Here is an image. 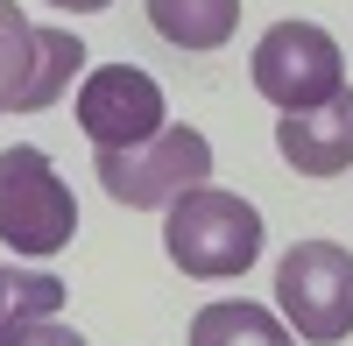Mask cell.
<instances>
[{"label":"cell","mask_w":353,"mask_h":346,"mask_svg":"<svg viewBox=\"0 0 353 346\" xmlns=\"http://www.w3.org/2000/svg\"><path fill=\"white\" fill-rule=\"evenodd\" d=\"M163 247L170 262L198 276V283H226V276H248L254 254H261V212L248 198H233L219 184H198L170 205L163 219Z\"/></svg>","instance_id":"obj_1"},{"label":"cell","mask_w":353,"mask_h":346,"mask_svg":"<svg viewBox=\"0 0 353 346\" xmlns=\"http://www.w3.org/2000/svg\"><path fill=\"white\" fill-rule=\"evenodd\" d=\"M50 8H71V14H99V8H113V0H50Z\"/></svg>","instance_id":"obj_13"},{"label":"cell","mask_w":353,"mask_h":346,"mask_svg":"<svg viewBox=\"0 0 353 346\" xmlns=\"http://www.w3.org/2000/svg\"><path fill=\"white\" fill-rule=\"evenodd\" d=\"M14 346H85V332H71V325H57V318H36Z\"/></svg>","instance_id":"obj_12"},{"label":"cell","mask_w":353,"mask_h":346,"mask_svg":"<svg viewBox=\"0 0 353 346\" xmlns=\"http://www.w3.org/2000/svg\"><path fill=\"white\" fill-rule=\"evenodd\" d=\"M92 170H99V184H106L113 205L170 212L184 191H198L205 177H212V141H205L198 128H163L149 141H134V149H99Z\"/></svg>","instance_id":"obj_2"},{"label":"cell","mask_w":353,"mask_h":346,"mask_svg":"<svg viewBox=\"0 0 353 346\" xmlns=\"http://www.w3.org/2000/svg\"><path fill=\"white\" fill-rule=\"evenodd\" d=\"M78 234V198L43 149H0V241L14 254H64Z\"/></svg>","instance_id":"obj_3"},{"label":"cell","mask_w":353,"mask_h":346,"mask_svg":"<svg viewBox=\"0 0 353 346\" xmlns=\"http://www.w3.org/2000/svg\"><path fill=\"white\" fill-rule=\"evenodd\" d=\"M71 113H78V128H85L92 149H134V141H149V134L170 128V121H163V85H156L149 71H134V64H99V71H85Z\"/></svg>","instance_id":"obj_7"},{"label":"cell","mask_w":353,"mask_h":346,"mask_svg":"<svg viewBox=\"0 0 353 346\" xmlns=\"http://www.w3.org/2000/svg\"><path fill=\"white\" fill-rule=\"evenodd\" d=\"M191 346H297V332L248 297H219L191 318Z\"/></svg>","instance_id":"obj_10"},{"label":"cell","mask_w":353,"mask_h":346,"mask_svg":"<svg viewBox=\"0 0 353 346\" xmlns=\"http://www.w3.org/2000/svg\"><path fill=\"white\" fill-rule=\"evenodd\" d=\"M254 71V92L283 106V113H304V106H325L332 92H346V57L318 21H276L269 36L254 43L248 57Z\"/></svg>","instance_id":"obj_6"},{"label":"cell","mask_w":353,"mask_h":346,"mask_svg":"<svg viewBox=\"0 0 353 346\" xmlns=\"http://www.w3.org/2000/svg\"><path fill=\"white\" fill-rule=\"evenodd\" d=\"M57 311H64V283H57V276L0 262V346H14L36 318H57Z\"/></svg>","instance_id":"obj_11"},{"label":"cell","mask_w":353,"mask_h":346,"mask_svg":"<svg viewBox=\"0 0 353 346\" xmlns=\"http://www.w3.org/2000/svg\"><path fill=\"white\" fill-rule=\"evenodd\" d=\"M149 28L176 50H226L241 28V0H149Z\"/></svg>","instance_id":"obj_9"},{"label":"cell","mask_w":353,"mask_h":346,"mask_svg":"<svg viewBox=\"0 0 353 346\" xmlns=\"http://www.w3.org/2000/svg\"><path fill=\"white\" fill-rule=\"evenodd\" d=\"M276 304L283 325L311 346L353 339V254L339 241H297L276 262Z\"/></svg>","instance_id":"obj_4"},{"label":"cell","mask_w":353,"mask_h":346,"mask_svg":"<svg viewBox=\"0 0 353 346\" xmlns=\"http://www.w3.org/2000/svg\"><path fill=\"white\" fill-rule=\"evenodd\" d=\"M276 149L304 177H346L353 170V92H332L325 106L276 113Z\"/></svg>","instance_id":"obj_8"},{"label":"cell","mask_w":353,"mask_h":346,"mask_svg":"<svg viewBox=\"0 0 353 346\" xmlns=\"http://www.w3.org/2000/svg\"><path fill=\"white\" fill-rule=\"evenodd\" d=\"M85 50L71 28H36L21 0H0V113H43L71 92L85 71Z\"/></svg>","instance_id":"obj_5"}]
</instances>
